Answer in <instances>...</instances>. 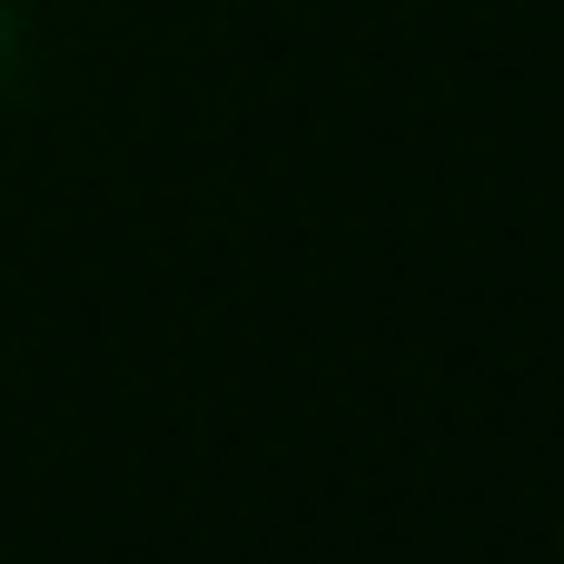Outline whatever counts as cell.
<instances>
[{
    "mask_svg": "<svg viewBox=\"0 0 564 564\" xmlns=\"http://www.w3.org/2000/svg\"><path fill=\"white\" fill-rule=\"evenodd\" d=\"M20 69H30V0H0V99L20 89Z\"/></svg>",
    "mask_w": 564,
    "mask_h": 564,
    "instance_id": "obj_1",
    "label": "cell"
}]
</instances>
